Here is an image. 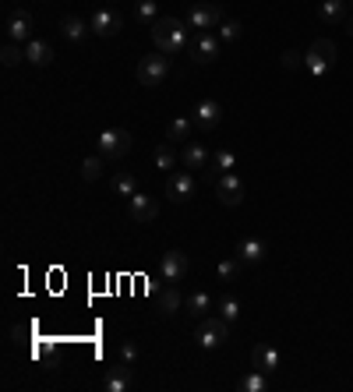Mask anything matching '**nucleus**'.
Segmentation results:
<instances>
[{"mask_svg":"<svg viewBox=\"0 0 353 392\" xmlns=\"http://www.w3.org/2000/svg\"><path fill=\"white\" fill-rule=\"evenodd\" d=\"M191 124H194V121H187V117L170 121V128H166V142H187V138H191Z\"/></svg>","mask_w":353,"mask_h":392,"instance_id":"25","label":"nucleus"},{"mask_svg":"<svg viewBox=\"0 0 353 392\" xmlns=\"http://www.w3.org/2000/svg\"><path fill=\"white\" fill-rule=\"evenodd\" d=\"M346 32H349V36H353V18H346Z\"/></svg>","mask_w":353,"mask_h":392,"instance_id":"37","label":"nucleus"},{"mask_svg":"<svg viewBox=\"0 0 353 392\" xmlns=\"http://www.w3.org/2000/svg\"><path fill=\"white\" fill-rule=\"evenodd\" d=\"M216 276H219V283H233L240 276V258H223L219 269H216Z\"/></svg>","mask_w":353,"mask_h":392,"instance_id":"29","label":"nucleus"},{"mask_svg":"<svg viewBox=\"0 0 353 392\" xmlns=\"http://www.w3.org/2000/svg\"><path fill=\"white\" fill-rule=\"evenodd\" d=\"M240 36H244V25H240V22L226 18V22L219 25V39H223V43H237Z\"/></svg>","mask_w":353,"mask_h":392,"instance_id":"32","label":"nucleus"},{"mask_svg":"<svg viewBox=\"0 0 353 392\" xmlns=\"http://www.w3.org/2000/svg\"><path fill=\"white\" fill-rule=\"evenodd\" d=\"M244 392H265L268 388V371H261V367H254V371H247L240 381H237Z\"/></svg>","mask_w":353,"mask_h":392,"instance_id":"21","label":"nucleus"},{"mask_svg":"<svg viewBox=\"0 0 353 392\" xmlns=\"http://www.w3.org/2000/svg\"><path fill=\"white\" fill-rule=\"evenodd\" d=\"M237 258L254 265V262H261V258H265V244H261V240H254V237H244V240L237 244Z\"/></svg>","mask_w":353,"mask_h":392,"instance_id":"19","label":"nucleus"},{"mask_svg":"<svg viewBox=\"0 0 353 392\" xmlns=\"http://www.w3.org/2000/svg\"><path fill=\"white\" fill-rule=\"evenodd\" d=\"M304 64H307L311 75H325L335 64V43L332 39H314L307 47V54H304Z\"/></svg>","mask_w":353,"mask_h":392,"instance_id":"4","label":"nucleus"},{"mask_svg":"<svg viewBox=\"0 0 353 392\" xmlns=\"http://www.w3.org/2000/svg\"><path fill=\"white\" fill-rule=\"evenodd\" d=\"M216 311H219V318H226V321H237V318H240V300H237V297H219Z\"/></svg>","mask_w":353,"mask_h":392,"instance_id":"30","label":"nucleus"},{"mask_svg":"<svg viewBox=\"0 0 353 392\" xmlns=\"http://www.w3.org/2000/svg\"><path fill=\"white\" fill-rule=\"evenodd\" d=\"M212 163H216V170H219V173H230V170L237 166V156H233L230 149H219V152L212 156Z\"/></svg>","mask_w":353,"mask_h":392,"instance_id":"34","label":"nucleus"},{"mask_svg":"<svg viewBox=\"0 0 353 392\" xmlns=\"http://www.w3.org/2000/svg\"><path fill=\"white\" fill-rule=\"evenodd\" d=\"M89 29H92V36H99V39H113V36L124 29V18H120L117 11H110V8H99V11L92 15Z\"/></svg>","mask_w":353,"mask_h":392,"instance_id":"8","label":"nucleus"},{"mask_svg":"<svg viewBox=\"0 0 353 392\" xmlns=\"http://www.w3.org/2000/svg\"><path fill=\"white\" fill-rule=\"evenodd\" d=\"M187 311H191V314H209V311H216V300H212L205 290H194V293L187 297Z\"/></svg>","mask_w":353,"mask_h":392,"instance_id":"24","label":"nucleus"},{"mask_svg":"<svg viewBox=\"0 0 353 392\" xmlns=\"http://www.w3.org/2000/svg\"><path fill=\"white\" fill-rule=\"evenodd\" d=\"M300 64H304V54H300V50H286V54H283V68H286V71H293V68H300Z\"/></svg>","mask_w":353,"mask_h":392,"instance_id":"35","label":"nucleus"},{"mask_svg":"<svg viewBox=\"0 0 353 392\" xmlns=\"http://www.w3.org/2000/svg\"><path fill=\"white\" fill-rule=\"evenodd\" d=\"M103 170H106V156H89L85 163H82V177L92 184V180H99L103 177Z\"/></svg>","mask_w":353,"mask_h":392,"instance_id":"27","label":"nucleus"},{"mask_svg":"<svg viewBox=\"0 0 353 392\" xmlns=\"http://www.w3.org/2000/svg\"><path fill=\"white\" fill-rule=\"evenodd\" d=\"M89 32H92V29H89V25H82L78 18H71V15L61 22V36H64V39H71V43H82Z\"/></svg>","mask_w":353,"mask_h":392,"instance_id":"23","label":"nucleus"},{"mask_svg":"<svg viewBox=\"0 0 353 392\" xmlns=\"http://www.w3.org/2000/svg\"><path fill=\"white\" fill-rule=\"evenodd\" d=\"M152 159H156V170H173V163H177V156H173L170 145H159Z\"/></svg>","mask_w":353,"mask_h":392,"instance_id":"33","label":"nucleus"},{"mask_svg":"<svg viewBox=\"0 0 353 392\" xmlns=\"http://www.w3.org/2000/svg\"><path fill=\"white\" fill-rule=\"evenodd\" d=\"M135 385V371H131V364H117V367H110L106 371V378H103V388L106 392H128Z\"/></svg>","mask_w":353,"mask_h":392,"instance_id":"15","label":"nucleus"},{"mask_svg":"<svg viewBox=\"0 0 353 392\" xmlns=\"http://www.w3.org/2000/svg\"><path fill=\"white\" fill-rule=\"evenodd\" d=\"M191 121H194V128H202V131H216L219 121H223V106H219L216 99H202V103L191 110Z\"/></svg>","mask_w":353,"mask_h":392,"instance_id":"10","label":"nucleus"},{"mask_svg":"<svg viewBox=\"0 0 353 392\" xmlns=\"http://www.w3.org/2000/svg\"><path fill=\"white\" fill-rule=\"evenodd\" d=\"M135 75H138V85H145V89L163 85V78L170 75V61H166V54H149V57H142Z\"/></svg>","mask_w":353,"mask_h":392,"instance_id":"2","label":"nucleus"},{"mask_svg":"<svg viewBox=\"0 0 353 392\" xmlns=\"http://www.w3.org/2000/svg\"><path fill=\"white\" fill-rule=\"evenodd\" d=\"M216 198H219V205H226V209H237L240 202H244V180L230 170V173H219L216 177Z\"/></svg>","mask_w":353,"mask_h":392,"instance_id":"7","label":"nucleus"},{"mask_svg":"<svg viewBox=\"0 0 353 392\" xmlns=\"http://www.w3.org/2000/svg\"><path fill=\"white\" fill-rule=\"evenodd\" d=\"M226 339H230V321L226 318H205L194 332V343L202 350H219Z\"/></svg>","mask_w":353,"mask_h":392,"instance_id":"3","label":"nucleus"},{"mask_svg":"<svg viewBox=\"0 0 353 392\" xmlns=\"http://www.w3.org/2000/svg\"><path fill=\"white\" fill-rule=\"evenodd\" d=\"M113 191H117L120 198H131V195L138 191V177H135V173H117V177H113Z\"/></svg>","mask_w":353,"mask_h":392,"instance_id":"28","label":"nucleus"},{"mask_svg":"<svg viewBox=\"0 0 353 392\" xmlns=\"http://www.w3.org/2000/svg\"><path fill=\"white\" fill-rule=\"evenodd\" d=\"M128 216H131L135 223H152V219L159 216V202L149 198V195H142V191H135V195L128 198Z\"/></svg>","mask_w":353,"mask_h":392,"instance_id":"11","label":"nucleus"},{"mask_svg":"<svg viewBox=\"0 0 353 392\" xmlns=\"http://www.w3.org/2000/svg\"><path fill=\"white\" fill-rule=\"evenodd\" d=\"M219 47H223L219 36H212V32H198V36H194V47H191L194 64H212V61L219 57Z\"/></svg>","mask_w":353,"mask_h":392,"instance_id":"12","label":"nucleus"},{"mask_svg":"<svg viewBox=\"0 0 353 392\" xmlns=\"http://www.w3.org/2000/svg\"><path fill=\"white\" fill-rule=\"evenodd\" d=\"M254 367H261V371L272 374V371L279 367V350H275V346H265V343L254 346Z\"/></svg>","mask_w":353,"mask_h":392,"instance_id":"20","label":"nucleus"},{"mask_svg":"<svg viewBox=\"0 0 353 392\" xmlns=\"http://www.w3.org/2000/svg\"><path fill=\"white\" fill-rule=\"evenodd\" d=\"M120 360H124V364H135V360H138V346H135V343H124V346H120Z\"/></svg>","mask_w":353,"mask_h":392,"instance_id":"36","label":"nucleus"},{"mask_svg":"<svg viewBox=\"0 0 353 392\" xmlns=\"http://www.w3.org/2000/svg\"><path fill=\"white\" fill-rule=\"evenodd\" d=\"M177 307H180V290H177V283H170V286L159 293V311H163V314H177Z\"/></svg>","mask_w":353,"mask_h":392,"instance_id":"26","label":"nucleus"},{"mask_svg":"<svg viewBox=\"0 0 353 392\" xmlns=\"http://www.w3.org/2000/svg\"><path fill=\"white\" fill-rule=\"evenodd\" d=\"M131 145H135V138H131V131H124V128H106V131L99 135V156H106V159L128 156Z\"/></svg>","mask_w":353,"mask_h":392,"instance_id":"5","label":"nucleus"},{"mask_svg":"<svg viewBox=\"0 0 353 392\" xmlns=\"http://www.w3.org/2000/svg\"><path fill=\"white\" fill-rule=\"evenodd\" d=\"M152 43H156V50L166 54V57L184 54V50H187V22L170 18V15L159 18V22L152 25Z\"/></svg>","mask_w":353,"mask_h":392,"instance_id":"1","label":"nucleus"},{"mask_svg":"<svg viewBox=\"0 0 353 392\" xmlns=\"http://www.w3.org/2000/svg\"><path fill=\"white\" fill-rule=\"evenodd\" d=\"M135 22H142V25H156L159 22V4H156V0H138V4H135Z\"/></svg>","mask_w":353,"mask_h":392,"instance_id":"22","label":"nucleus"},{"mask_svg":"<svg viewBox=\"0 0 353 392\" xmlns=\"http://www.w3.org/2000/svg\"><path fill=\"white\" fill-rule=\"evenodd\" d=\"M346 4H349V8H353V0H346Z\"/></svg>","mask_w":353,"mask_h":392,"instance_id":"38","label":"nucleus"},{"mask_svg":"<svg viewBox=\"0 0 353 392\" xmlns=\"http://www.w3.org/2000/svg\"><path fill=\"white\" fill-rule=\"evenodd\" d=\"M187 269H191V262H187L184 251H166L163 262H159V272H163L166 283H180V279L187 276Z\"/></svg>","mask_w":353,"mask_h":392,"instance_id":"13","label":"nucleus"},{"mask_svg":"<svg viewBox=\"0 0 353 392\" xmlns=\"http://www.w3.org/2000/svg\"><path fill=\"white\" fill-rule=\"evenodd\" d=\"M32 39V15L29 11H11V22H8V43H29Z\"/></svg>","mask_w":353,"mask_h":392,"instance_id":"14","label":"nucleus"},{"mask_svg":"<svg viewBox=\"0 0 353 392\" xmlns=\"http://www.w3.org/2000/svg\"><path fill=\"white\" fill-rule=\"evenodd\" d=\"M223 22H226V15H223V4H194V8L187 11V25H191V29H198V32L219 29Z\"/></svg>","mask_w":353,"mask_h":392,"instance_id":"6","label":"nucleus"},{"mask_svg":"<svg viewBox=\"0 0 353 392\" xmlns=\"http://www.w3.org/2000/svg\"><path fill=\"white\" fill-rule=\"evenodd\" d=\"M194 177H191V170H177L173 177H170V184H166V198L173 202V205H184L187 198H194Z\"/></svg>","mask_w":353,"mask_h":392,"instance_id":"9","label":"nucleus"},{"mask_svg":"<svg viewBox=\"0 0 353 392\" xmlns=\"http://www.w3.org/2000/svg\"><path fill=\"white\" fill-rule=\"evenodd\" d=\"M346 0H321V8H318V18L321 22H328V25H339V22H346Z\"/></svg>","mask_w":353,"mask_h":392,"instance_id":"17","label":"nucleus"},{"mask_svg":"<svg viewBox=\"0 0 353 392\" xmlns=\"http://www.w3.org/2000/svg\"><path fill=\"white\" fill-rule=\"evenodd\" d=\"M25 61H29L32 68H50V64H54V47H50L47 39H29V43H25Z\"/></svg>","mask_w":353,"mask_h":392,"instance_id":"16","label":"nucleus"},{"mask_svg":"<svg viewBox=\"0 0 353 392\" xmlns=\"http://www.w3.org/2000/svg\"><path fill=\"white\" fill-rule=\"evenodd\" d=\"M205 163H209L205 145H202V142H187V145H184V166H187V170H205Z\"/></svg>","mask_w":353,"mask_h":392,"instance_id":"18","label":"nucleus"},{"mask_svg":"<svg viewBox=\"0 0 353 392\" xmlns=\"http://www.w3.org/2000/svg\"><path fill=\"white\" fill-rule=\"evenodd\" d=\"M0 61H4V68H15V64H22V61H25V47H18V43H8L4 50H0Z\"/></svg>","mask_w":353,"mask_h":392,"instance_id":"31","label":"nucleus"}]
</instances>
